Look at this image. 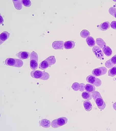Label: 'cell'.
Here are the masks:
<instances>
[{"instance_id":"ba28073f","label":"cell","mask_w":116,"mask_h":131,"mask_svg":"<svg viewBox=\"0 0 116 131\" xmlns=\"http://www.w3.org/2000/svg\"><path fill=\"white\" fill-rule=\"evenodd\" d=\"M93 52L96 56L99 59H103V52L98 46H94L92 49Z\"/></svg>"},{"instance_id":"4fadbf2b","label":"cell","mask_w":116,"mask_h":131,"mask_svg":"<svg viewBox=\"0 0 116 131\" xmlns=\"http://www.w3.org/2000/svg\"><path fill=\"white\" fill-rule=\"evenodd\" d=\"M39 125L44 128H49L51 125V123L47 119H42L39 121Z\"/></svg>"},{"instance_id":"277c9868","label":"cell","mask_w":116,"mask_h":131,"mask_svg":"<svg viewBox=\"0 0 116 131\" xmlns=\"http://www.w3.org/2000/svg\"><path fill=\"white\" fill-rule=\"evenodd\" d=\"M38 55L35 51L30 54V67L33 70H36L38 66Z\"/></svg>"},{"instance_id":"d6a6232c","label":"cell","mask_w":116,"mask_h":131,"mask_svg":"<svg viewBox=\"0 0 116 131\" xmlns=\"http://www.w3.org/2000/svg\"><path fill=\"white\" fill-rule=\"evenodd\" d=\"M113 109L116 111V103H114L113 104Z\"/></svg>"},{"instance_id":"d6986e66","label":"cell","mask_w":116,"mask_h":131,"mask_svg":"<svg viewBox=\"0 0 116 131\" xmlns=\"http://www.w3.org/2000/svg\"><path fill=\"white\" fill-rule=\"evenodd\" d=\"M86 42L90 47H94L96 44V41L92 37H89L87 38H86Z\"/></svg>"},{"instance_id":"e575fe53","label":"cell","mask_w":116,"mask_h":131,"mask_svg":"<svg viewBox=\"0 0 116 131\" xmlns=\"http://www.w3.org/2000/svg\"><path fill=\"white\" fill-rule=\"evenodd\" d=\"M115 6H116V4H115Z\"/></svg>"},{"instance_id":"4dcf8cb0","label":"cell","mask_w":116,"mask_h":131,"mask_svg":"<svg viewBox=\"0 0 116 131\" xmlns=\"http://www.w3.org/2000/svg\"><path fill=\"white\" fill-rule=\"evenodd\" d=\"M85 85L83 83L80 84V91L81 92H84L85 91Z\"/></svg>"},{"instance_id":"ac0fdd59","label":"cell","mask_w":116,"mask_h":131,"mask_svg":"<svg viewBox=\"0 0 116 131\" xmlns=\"http://www.w3.org/2000/svg\"><path fill=\"white\" fill-rule=\"evenodd\" d=\"M84 106L87 112H90L92 109V105L89 101H85L84 102Z\"/></svg>"},{"instance_id":"d4e9b609","label":"cell","mask_w":116,"mask_h":131,"mask_svg":"<svg viewBox=\"0 0 116 131\" xmlns=\"http://www.w3.org/2000/svg\"><path fill=\"white\" fill-rule=\"evenodd\" d=\"M46 60L49 62V63L50 64V66H51L54 64L56 62L55 57L54 56H51L49 57L48 58H47L46 59Z\"/></svg>"},{"instance_id":"30bf717a","label":"cell","mask_w":116,"mask_h":131,"mask_svg":"<svg viewBox=\"0 0 116 131\" xmlns=\"http://www.w3.org/2000/svg\"><path fill=\"white\" fill-rule=\"evenodd\" d=\"M52 48L55 50H62L64 46V43L63 41H55L52 43Z\"/></svg>"},{"instance_id":"1f68e13d","label":"cell","mask_w":116,"mask_h":131,"mask_svg":"<svg viewBox=\"0 0 116 131\" xmlns=\"http://www.w3.org/2000/svg\"><path fill=\"white\" fill-rule=\"evenodd\" d=\"M0 18H1V24H2V23H3V22H4L3 19L2 18V16H1V15L0 16Z\"/></svg>"},{"instance_id":"603a6c76","label":"cell","mask_w":116,"mask_h":131,"mask_svg":"<svg viewBox=\"0 0 116 131\" xmlns=\"http://www.w3.org/2000/svg\"><path fill=\"white\" fill-rule=\"evenodd\" d=\"M14 3V7L17 10H21L22 8V1L19 0V1H13Z\"/></svg>"},{"instance_id":"2e32d148","label":"cell","mask_w":116,"mask_h":131,"mask_svg":"<svg viewBox=\"0 0 116 131\" xmlns=\"http://www.w3.org/2000/svg\"><path fill=\"white\" fill-rule=\"evenodd\" d=\"M96 90V88L94 85L90 84H87L85 86V91L89 93H93Z\"/></svg>"},{"instance_id":"7402d4cb","label":"cell","mask_w":116,"mask_h":131,"mask_svg":"<svg viewBox=\"0 0 116 131\" xmlns=\"http://www.w3.org/2000/svg\"><path fill=\"white\" fill-rule=\"evenodd\" d=\"M49 66H50V64H49V62L46 60H45L44 61H42V62L40 63L39 68L40 69H43V70H44V69H46L47 68H48Z\"/></svg>"},{"instance_id":"f1b7e54d","label":"cell","mask_w":116,"mask_h":131,"mask_svg":"<svg viewBox=\"0 0 116 131\" xmlns=\"http://www.w3.org/2000/svg\"><path fill=\"white\" fill-rule=\"evenodd\" d=\"M22 5L26 7H30L31 6V2L30 0H22Z\"/></svg>"},{"instance_id":"836d02e7","label":"cell","mask_w":116,"mask_h":131,"mask_svg":"<svg viewBox=\"0 0 116 131\" xmlns=\"http://www.w3.org/2000/svg\"><path fill=\"white\" fill-rule=\"evenodd\" d=\"M115 81H116V78H115Z\"/></svg>"},{"instance_id":"484cf974","label":"cell","mask_w":116,"mask_h":131,"mask_svg":"<svg viewBox=\"0 0 116 131\" xmlns=\"http://www.w3.org/2000/svg\"><path fill=\"white\" fill-rule=\"evenodd\" d=\"M108 74L111 77H113L116 75V65L110 69L108 72Z\"/></svg>"},{"instance_id":"ffe728a7","label":"cell","mask_w":116,"mask_h":131,"mask_svg":"<svg viewBox=\"0 0 116 131\" xmlns=\"http://www.w3.org/2000/svg\"><path fill=\"white\" fill-rule=\"evenodd\" d=\"M82 97L84 98L86 101H90L92 100V95H91V93L88 92H83L82 93Z\"/></svg>"},{"instance_id":"f546056e","label":"cell","mask_w":116,"mask_h":131,"mask_svg":"<svg viewBox=\"0 0 116 131\" xmlns=\"http://www.w3.org/2000/svg\"><path fill=\"white\" fill-rule=\"evenodd\" d=\"M110 27L113 29L116 30V21H112L110 24Z\"/></svg>"},{"instance_id":"e0dca14e","label":"cell","mask_w":116,"mask_h":131,"mask_svg":"<svg viewBox=\"0 0 116 131\" xmlns=\"http://www.w3.org/2000/svg\"><path fill=\"white\" fill-rule=\"evenodd\" d=\"M102 51L106 56L109 57L112 55V49L108 46H105L102 49Z\"/></svg>"},{"instance_id":"cb8c5ba5","label":"cell","mask_w":116,"mask_h":131,"mask_svg":"<svg viewBox=\"0 0 116 131\" xmlns=\"http://www.w3.org/2000/svg\"><path fill=\"white\" fill-rule=\"evenodd\" d=\"M80 36L83 38H87L90 37V32L88 30H84L81 32Z\"/></svg>"},{"instance_id":"5b68a950","label":"cell","mask_w":116,"mask_h":131,"mask_svg":"<svg viewBox=\"0 0 116 131\" xmlns=\"http://www.w3.org/2000/svg\"><path fill=\"white\" fill-rule=\"evenodd\" d=\"M68 122V118L65 117H62L57 118L51 122V126L53 128H57L61 126L65 125Z\"/></svg>"},{"instance_id":"44dd1931","label":"cell","mask_w":116,"mask_h":131,"mask_svg":"<svg viewBox=\"0 0 116 131\" xmlns=\"http://www.w3.org/2000/svg\"><path fill=\"white\" fill-rule=\"evenodd\" d=\"M96 42V44L98 45V46L100 47V48L103 49L105 46H106V44L104 42V40L100 38H97Z\"/></svg>"},{"instance_id":"8fae6325","label":"cell","mask_w":116,"mask_h":131,"mask_svg":"<svg viewBox=\"0 0 116 131\" xmlns=\"http://www.w3.org/2000/svg\"><path fill=\"white\" fill-rule=\"evenodd\" d=\"M16 56L18 57V58L20 60H24L28 59L30 56V54L27 51H20L17 53Z\"/></svg>"},{"instance_id":"9a60e30c","label":"cell","mask_w":116,"mask_h":131,"mask_svg":"<svg viewBox=\"0 0 116 131\" xmlns=\"http://www.w3.org/2000/svg\"><path fill=\"white\" fill-rule=\"evenodd\" d=\"M75 46V43L74 41L68 40L66 41L64 43V48L65 49H72L74 48Z\"/></svg>"},{"instance_id":"4316f807","label":"cell","mask_w":116,"mask_h":131,"mask_svg":"<svg viewBox=\"0 0 116 131\" xmlns=\"http://www.w3.org/2000/svg\"><path fill=\"white\" fill-rule=\"evenodd\" d=\"M109 12L112 16H113V17L116 18V8L115 7H111L109 10Z\"/></svg>"},{"instance_id":"83f0119b","label":"cell","mask_w":116,"mask_h":131,"mask_svg":"<svg viewBox=\"0 0 116 131\" xmlns=\"http://www.w3.org/2000/svg\"><path fill=\"white\" fill-rule=\"evenodd\" d=\"M72 88L73 89V90H74V91H77L78 90H80V84L78 83H74L72 86Z\"/></svg>"},{"instance_id":"5bb4252c","label":"cell","mask_w":116,"mask_h":131,"mask_svg":"<svg viewBox=\"0 0 116 131\" xmlns=\"http://www.w3.org/2000/svg\"><path fill=\"white\" fill-rule=\"evenodd\" d=\"M9 34L7 31L3 32L1 34V37H0V40H1V42L0 44H2L4 42H5L9 37Z\"/></svg>"},{"instance_id":"9c48e42d","label":"cell","mask_w":116,"mask_h":131,"mask_svg":"<svg viewBox=\"0 0 116 131\" xmlns=\"http://www.w3.org/2000/svg\"><path fill=\"white\" fill-rule=\"evenodd\" d=\"M116 65V55L113 56L111 59L107 61L105 63V66L107 68H111Z\"/></svg>"},{"instance_id":"8992f818","label":"cell","mask_w":116,"mask_h":131,"mask_svg":"<svg viewBox=\"0 0 116 131\" xmlns=\"http://www.w3.org/2000/svg\"><path fill=\"white\" fill-rule=\"evenodd\" d=\"M87 81L90 84H92L94 86L99 87L101 85V81L94 75H89L86 78Z\"/></svg>"},{"instance_id":"3957f363","label":"cell","mask_w":116,"mask_h":131,"mask_svg":"<svg viewBox=\"0 0 116 131\" xmlns=\"http://www.w3.org/2000/svg\"><path fill=\"white\" fill-rule=\"evenodd\" d=\"M5 64L8 66L20 68L22 67L24 63L23 61L20 59L8 58L5 60Z\"/></svg>"},{"instance_id":"7a4b0ae2","label":"cell","mask_w":116,"mask_h":131,"mask_svg":"<svg viewBox=\"0 0 116 131\" xmlns=\"http://www.w3.org/2000/svg\"><path fill=\"white\" fill-rule=\"evenodd\" d=\"M31 75L34 79H38L43 80H48L50 75L49 73L45 71H40L38 70H33L31 73Z\"/></svg>"},{"instance_id":"52a82bcc","label":"cell","mask_w":116,"mask_h":131,"mask_svg":"<svg viewBox=\"0 0 116 131\" xmlns=\"http://www.w3.org/2000/svg\"><path fill=\"white\" fill-rule=\"evenodd\" d=\"M107 69L104 67H101L94 69L92 71V74L95 77H100L106 74L107 73Z\"/></svg>"},{"instance_id":"7c38bea8","label":"cell","mask_w":116,"mask_h":131,"mask_svg":"<svg viewBox=\"0 0 116 131\" xmlns=\"http://www.w3.org/2000/svg\"><path fill=\"white\" fill-rule=\"evenodd\" d=\"M110 27V23L108 21H105L102 23L100 25L98 26V27L102 31H105L109 29Z\"/></svg>"},{"instance_id":"6da1fadb","label":"cell","mask_w":116,"mask_h":131,"mask_svg":"<svg viewBox=\"0 0 116 131\" xmlns=\"http://www.w3.org/2000/svg\"><path fill=\"white\" fill-rule=\"evenodd\" d=\"M92 97L99 109L100 110H103L105 109L106 104L104 101L103 100V98L101 96L100 93L98 91L93 92L92 93Z\"/></svg>"}]
</instances>
